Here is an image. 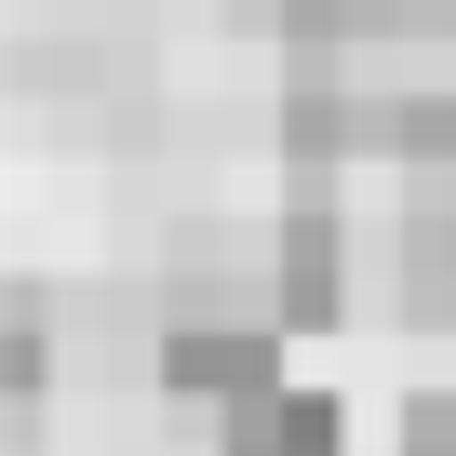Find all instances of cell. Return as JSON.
<instances>
[{"instance_id":"obj_1","label":"cell","mask_w":456,"mask_h":456,"mask_svg":"<svg viewBox=\"0 0 456 456\" xmlns=\"http://www.w3.org/2000/svg\"><path fill=\"white\" fill-rule=\"evenodd\" d=\"M161 389L175 403H215V429L256 416L282 389V322H161Z\"/></svg>"},{"instance_id":"obj_2","label":"cell","mask_w":456,"mask_h":456,"mask_svg":"<svg viewBox=\"0 0 456 456\" xmlns=\"http://www.w3.org/2000/svg\"><path fill=\"white\" fill-rule=\"evenodd\" d=\"M269 309H282V322H336V309H349V228H336L322 188L282 215V242H269Z\"/></svg>"},{"instance_id":"obj_3","label":"cell","mask_w":456,"mask_h":456,"mask_svg":"<svg viewBox=\"0 0 456 456\" xmlns=\"http://www.w3.org/2000/svg\"><path fill=\"white\" fill-rule=\"evenodd\" d=\"M215 456H349V429H336L322 389H269L256 416H228V429H215Z\"/></svg>"},{"instance_id":"obj_4","label":"cell","mask_w":456,"mask_h":456,"mask_svg":"<svg viewBox=\"0 0 456 456\" xmlns=\"http://www.w3.org/2000/svg\"><path fill=\"white\" fill-rule=\"evenodd\" d=\"M403 456H456V389H416L403 403Z\"/></svg>"},{"instance_id":"obj_5","label":"cell","mask_w":456,"mask_h":456,"mask_svg":"<svg viewBox=\"0 0 456 456\" xmlns=\"http://www.w3.org/2000/svg\"><path fill=\"white\" fill-rule=\"evenodd\" d=\"M443 188H456V94H443Z\"/></svg>"}]
</instances>
